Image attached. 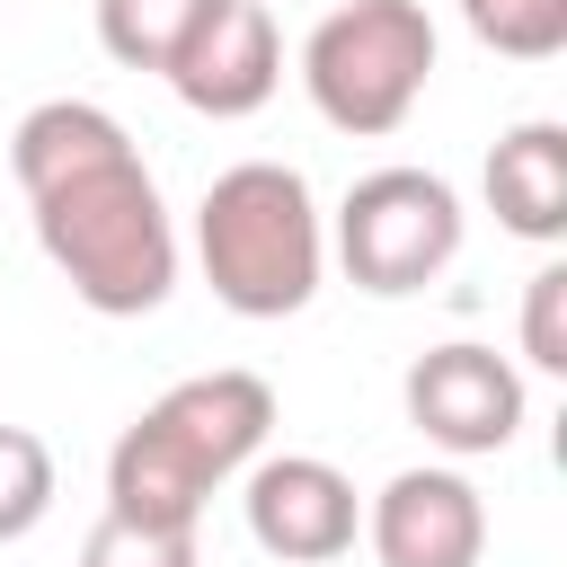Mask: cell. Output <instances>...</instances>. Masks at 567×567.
Returning a JSON list of instances; mask_svg holds the SVG:
<instances>
[{
	"label": "cell",
	"instance_id": "cell-1",
	"mask_svg": "<svg viewBox=\"0 0 567 567\" xmlns=\"http://www.w3.org/2000/svg\"><path fill=\"white\" fill-rule=\"evenodd\" d=\"M9 177L27 195L44 266L97 319H142L177 292V221L133 133L89 97H44L9 124Z\"/></svg>",
	"mask_w": 567,
	"mask_h": 567
},
{
	"label": "cell",
	"instance_id": "cell-2",
	"mask_svg": "<svg viewBox=\"0 0 567 567\" xmlns=\"http://www.w3.org/2000/svg\"><path fill=\"white\" fill-rule=\"evenodd\" d=\"M275 434V390L239 363L195 372L177 390H159L106 452V514L133 523H186L204 514L213 487H230Z\"/></svg>",
	"mask_w": 567,
	"mask_h": 567
},
{
	"label": "cell",
	"instance_id": "cell-3",
	"mask_svg": "<svg viewBox=\"0 0 567 567\" xmlns=\"http://www.w3.org/2000/svg\"><path fill=\"white\" fill-rule=\"evenodd\" d=\"M195 257L221 310L239 319H292L310 310L328 275V221L292 159H239L195 204Z\"/></svg>",
	"mask_w": 567,
	"mask_h": 567
},
{
	"label": "cell",
	"instance_id": "cell-4",
	"mask_svg": "<svg viewBox=\"0 0 567 567\" xmlns=\"http://www.w3.org/2000/svg\"><path fill=\"white\" fill-rule=\"evenodd\" d=\"M425 80H434V18H425V0H346L301 44V89H310L319 124H337L354 142L399 133L416 115Z\"/></svg>",
	"mask_w": 567,
	"mask_h": 567
},
{
	"label": "cell",
	"instance_id": "cell-5",
	"mask_svg": "<svg viewBox=\"0 0 567 567\" xmlns=\"http://www.w3.org/2000/svg\"><path fill=\"white\" fill-rule=\"evenodd\" d=\"M461 230H470V213H461L452 177H434V168H372V177L346 186L328 248H337L346 284H363L381 301H408V292H425L461 257Z\"/></svg>",
	"mask_w": 567,
	"mask_h": 567
},
{
	"label": "cell",
	"instance_id": "cell-6",
	"mask_svg": "<svg viewBox=\"0 0 567 567\" xmlns=\"http://www.w3.org/2000/svg\"><path fill=\"white\" fill-rule=\"evenodd\" d=\"M239 514H248V540L284 567H328L354 549L363 532V496L337 461L319 452H257L239 470Z\"/></svg>",
	"mask_w": 567,
	"mask_h": 567
},
{
	"label": "cell",
	"instance_id": "cell-7",
	"mask_svg": "<svg viewBox=\"0 0 567 567\" xmlns=\"http://www.w3.org/2000/svg\"><path fill=\"white\" fill-rule=\"evenodd\" d=\"M399 399H408V425H416L434 452H452V461L505 452V443L523 434V372H514L496 346H470V337L425 346V354L408 363Z\"/></svg>",
	"mask_w": 567,
	"mask_h": 567
},
{
	"label": "cell",
	"instance_id": "cell-8",
	"mask_svg": "<svg viewBox=\"0 0 567 567\" xmlns=\"http://www.w3.org/2000/svg\"><path fill=\"white\" fill-rule=\"evenodd\" d=\"M159 80L177 89V106H195V115H213V124L257 115V106L284 89L275 9H266V0H204V18L186 27V44L168 53Z\"/></svg>",
	"mask_w": 567,
	"mask_h": 567
},
{
	"label": "cell",
	"instance_id": "cell-9",
	"mask_svg": "<svg viewBox=\"0 0 567 567\" xmlns=\"http://www.w3.org/2000/svg\"><path fill=\"white\" fill-rule=\"evenodd\" d=\"M363 540L381 567H478L487 549V505L461 470H399L363 505Z\"/></svg>",
	"mask_w": 567,
	"mask_h": 567
},
{
	"label": "cell",
	"instance_id": "cell-10",
	"mask_svg": "<svg viewBox=\"0 0 567 567\" xmlns=\"http://www.w3.org/2000/svg\"><path fill=\"white\" fill-rule=\"evenodd\" d=\"M487 213L514 239H532V248L567 239V124L532 115V124L496 133V151H487Z\"/></svg>",
	"mask_w": 567,
	"mask_h": 567
},
{
	"label": "cell",
	"instance_id": "cell-11",
	"mask_svg": "<svg viewBox=\"0 0 567 567\" xmlns=\"http://www.w3.org/2000/svg\"><path fill=\"white\" fill-rule=\"evenodd\" d=\"M195 18H204V0H97V44L124 71H168V53L186 44Z\"/></svg>",
	"mask_w": 567,
	"mask_h": 567
},
{
	"label": "cell",
	"instance_id": "cell-12",
	"mask_svg": "<svg viewBox=\"0 0 567 567\" xmlns=\"http://www.w3.org/2000/svg\"><path fill=\"white\" fill-rule=\"evenodd\" d=\"M53 487H62L53 443H44L35 425H0V549L27 540V532L53 514Z\"/></svg>",
	"mask_w": 567,
	"mask_h": 567
},
{
	"label": "cell",
	"instance_id": "cell-13",
	"mask_svg": "<svg viewBox=\"0 0 567 567\" xmlns=\"http://www.w3.org/2000/svg\"><path fill=\"white\" fill-rule=\"evenodd\" d=\"M470 35L505 62H549L567 53V0H461Z\"/></svg>",
	"mask_w": 567,
	"mask_h": 567
},
{
	"label": "cell",
	"instance_id": "cell-14",
	"mask_svg": "<svg viewBox=\"0 0 567 567\" xmlns=\"http://www.w3.org/2000/svg\"><path fill=\"white\" fill-rule=\"evenodd\" d=\"M80 567H195V532H186V523L97 514V532L80 540Z\"/></svg>",
	"mask_w": 567,
	"mask_h": 567
},
{
	"label": "cell",
	"instance_id": "cell-15",
	"mask_svg": "<svg viewBox=\"0 0 567 567\" xmlns=\"http://www.w3.org/2000/svg\"><path fill=\"white\" fill-rule=\"evenodd\" d=\"M523 354L540 372H567V266H540L523 284Z\"/></svg>",
	"mask_w": 567,
	"mask_h": 567
}]
</instances>
